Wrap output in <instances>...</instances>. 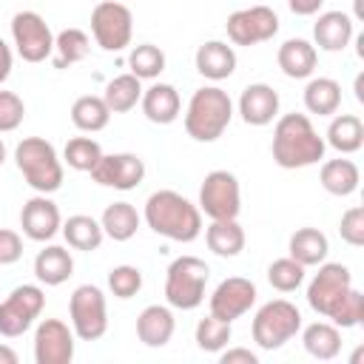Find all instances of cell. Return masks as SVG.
Returning <instances> with one entry per match:
<instances>
[{
    "mask_svg": "<svg viewBox=\"0 0 364 364\" xmlns=\"http://www.w3.org/2000/svg\"><path fill=\"white\" fill-rule=\"evenodd\" d=\"M327 142L324 136H318V131L313 128L307 114H282L273 125V142H270V154L273 162L284 171H296V168H307L324 159Z\"/></svg>",
    "mask_w": 364,
    "mask_h": 364,
    "instance_id": "obj_1",
    "label": "cell"
},
{
    "mask_svg": "<svg viewBox=\"0 0 364 364\" xmlns=\"http://www.w3.org/2000/svg\"><path fill=\"white\" fill-rule=\"evenodd\" d=\"M145 225L171 242H193L202 233V210L188 196L162 188L145 199Z\"/></svg>",
    "mask_w": 364,
    "mask_h": 364,
    "instance_id": "obj_2",
    "label": "cell"
},
{
    "mask_svg": "<svg viewBox=\"0 0 364 364\" xmlns=\"http://www.w3.org/2000/svg\"><path fill=\"white\" fill-rule=\"evenodd\" d=\"M233 119V100L219 85L196 88L185 108V131L196 142H216Z\"/></svg>",
    "mask_w": 364,
    "mask_h": 364,
    "instance_id": "obj_3",
    "label": "cell"
},
{
    "mask_svg": "<svg viewBox=\"0 0 364 364\" xmlns=\"http://www.w3.org/2000/svg\"><path fill=\"white\" fill-rule=\"evenodd\" d=\"M17 171L23 173L26 185L37 193H54L63 188V159L57 148L43 136H26L14 148Z\"/></svg>",
    "mask_w": 364,
    "mask_h": 364,
    "instance_id": "obj_4",
    "label": "cell"
},
{
    "mask_svg": "<svg viewBox=\"0 0 364 364\" xmlns=\"http://www.w3.org/2000/svg\"><path fill=\"white\" fill-rule=\"evenodd\" d=\"M210 267L199 256H179L165 270V301L176 310H196L205 301Z\"/></svg>",
    "mask_w": 364,
    "mask_h": 364,
    "instance_id": "obj_5",
    "label": "cell"
},
{
    "mask_svg": "<svg viewBox=\"0 0 364 364\" xmlns=\"http://www.w3.org/2000/svg\"><path fill=\"white\" fill-rule=\"evenodd\" d=\"M299 330H301V313L287 299H273L262 304L250 324V333L259 350H279L290 338H296Z\"/></svg>",
    "mask_w": 364,
    "mask_h": 364,
    "instance_id": "obj_6",
    "label": "cell"
},
{
    "mask_svg": "<svg viewBox=\"0 0 364 364\" xmlns=\"http://www.w3.org/2000/svg\"><path fill=\"white\" fill-rule=\"evenodd\" d=\"M68 318H71V330L80 341H100L108 330L105 293L97 284L74 287V293L68 299Z\"/></svg>",
    "mask_w": 364,
    "mask_h": 364,
    "instance_id": "obj_7",
    "label": "cell"
},
{
    "mask_svg": "<svg viewBox=\"0 0 364 364\" xmlns=\"http://www.w3.org/2000/svg\"><path fill=\"white\" fill-rule=\"evenodd\" d=\"M91 34L102 51H122L134 37V14L119 0H102L91 11Z\"/></svg>",
    "mask_w": 364,
    "mask_h": 364,
    "instance_id": "obj_8",
    "label": "cell"
},
{
    "mask_svg": "<svg viewBox=\"0 0 364 364\" xmlns=\"http://www.w3.org/2000/svg\"><path fill=\"white\" fill-rule=\"evenodd\" d=\"M46 307V293L40 284H17L0 301V336L17 338L23 336Z\"/></svg>",
    "mask_w": 364,
    "mask_h": 364,
    "instance_id": "obj_9",
    "label": "cell"
},
{
    "mask_svg": "<svg viewBox=\"0 0 364 364\" xmlns=\"http://www.w3.org/2000/svg\"><path fill=\"white\" fill-rule=\"evenodd\" d=\"M199 210L208 219H236L242 210V188L236 173L210 171L199 188Z\"/></svg>",
    "mask_w": 364,
    "mask_h": 364,
    "instance_id": "obj_10",
    "label": "cell"
},
{
    "mask_svg": "<svg viewBox=\"0 0 364 364\" xmlns=\"http://www.w3.org/2000/svg\"><path fill=\"white\" fill-rule=\"evenodd\" d=\"M228 40L233 46H259L279 34V14L270 6L236 9L228 14Z\"/></svg>",
    "mask_w": 364,
    "mask_h": 364,
    "instance_id": "obj_11",
    "label": "cell"
},
{
    "mask_svg": "<svg viewBox=\"0 0 364 364\" xmlns=\"http://www.w3.org/2000/svg\"><path fill=\"white\" fill-rule=\"evenodd\" d=\"M11 40L26 63H43L54 51V34L46 17L37 11H17L11 17Z\"/></svg>",
    "mask_w": 364,
    "mask_h": 364,
    "instance_id": "obj_12",
    "label": "cell"
},
{
    "mask_svg": "<svg viewBox=\"0 0 364 364\" xmlns=\"http://www.w3.org/2000/svg\"><path fill=\"white\" fill-rule=\"evenodd\" d=\"M353 287V276L350 267L341 262H321L318 270L313 273L310 284H307V304L318 313V316H330V310L338 304V299Z\"/></svg>",
    "mask_w": 364,
    "mask_h": 364,
    "instance_id": "obj_13",
    "label": "cell"
},
{
    "mask_svg": "<svg viewBox=\"0 0 364 364\" xmlns=\"http://www.w3.org/2000/svg\"><path fill=\"white\" fill-rule=\"evenodd\" d=\"M91 179L102 188H114V191H134L142 179H145V162L136 154H102L100 162L88 171Z\"/></svg>",
    "mask_w": 364,
    "mask_h": 364,
    "instance_id": "obj_14",
    "label": "cell"
},
{
    "mask_svg": "<svg viewBox=\"0 0 364 364\" xmlns=\"http://www.w3.org/2000/svg\"><path fill=\"white\" fill-rule=\"evenodd\" d=\"M256 284L245 276H230V279H222L216 284V290L210 293V316L222 318V321H236L242 318L253 304H256Z\"/></svg>",
    "mask_w": 364,
    "mask_h": 364,
    "instance_id": "obj_15",
    "label": "cell"
},
{
    "mask_svg": "<svg viewBox=\"0 0 364 364\" xmlns=\"http://www.w3.org/2000/svg\"><path fill=\"white\" fill-rule=\"evenodd\" d=\"M74 330L60 318H43L34 330V361L37 364H71L74 361Z\"/></svg>",
    "mask_w": 364,
    "mask_h": 364,
    "instance_id": "obj_16",
    "label": "cell"
},
{
    "mask_svg": "<svg viewBox=\"0 0 364 364\" xmlns=\"http://www.w3.org/2000/svg\"><path fill=\"white\" fill-rule=\"evenodd\" d=\"M20 228L31 242H51L60 228H63V216L60 208L48 199V193H37L31 196L23 210H20Z\"/></svg>",
    "mask_w": 364,
    "mask_h": 364,
    "instance_id": "obj_17",
    "label": "cell"
},
{
    "mask_svg": "<svg viewBox=\"0 0 364 364\" xmlns=\"http://www.w3.org/2000/svg\"><path fill=\"white\" fill-rule=\"evenodd\" d=\"M239 117L253 128L270 125L279 117V94L273 91V85L250 82L239 97Z\"/></svg>",
    "mask_w": 364,
    "mask_h": 364,
    "instance_id": "obj_18",
    "label": "cell"
},
{
    "mask_svg": "<svg viewBox=\"0 0 364 364\" xmlns=\"http://www.w3.org/2000/svg\"><path fill=\"white\" fill-rule=\"evenodd\" d=\"M355 34V23L347 11H321L313 23V40L321 51H344Z\"/></svg>",
    "mask_w": 364,
    "mask_h": 364,
    "instance_id": "obj_19",
    "label": "cell"
},
{
    "mask_svg": "<svg viewBox=\"0 0 364 364\" xmlns=\"http://www.w3.org/2000/svg\"><path fill=\"white\" fill-rule=\"evenodd\" d=\"M139 105H142L145 119L154 122V125H171L182 111L179 91L171 82H154V85L142 88Z\"/></svg>",
    "mask_w": 364,
    "mask_h": 364,
    "instance_id": "obj_20",
    "label": "cell"
},
{
    "mask_svg": "<svg viewBox=\"0 0 364 364\" xmlns=\"http://www.w3.org/2000/svg\"><path fill=\"white\" fill-rule=\"evenodd\" d=\"M276 63H279V68H282L284 77H290V80H307L316 71L318 51H316L313 43H307L301 37H290V40H284L279 46Z\"/></svg>",
    "mask_w": 364,
    "mask_h": 364,
    "instance_id": "obj_21",
    "label": "cell"
},
{
    "mask_svg": "<svg viewBox=\"0 0 364 364\" xmlns=\"http://www.w3.org/2000/svg\"><path fill=\"white\" fill-rule=\"evenodd\" d=\"M176 321L168 304H148L139 316H136V338L145 347H165L173 338Z\"/></svg>",
    "mask_w": 364,
    "mask_h": 364,
    "instance_id": "obj_22",
    "label": "cell"
},
{
    "mask_svg": "<svg viewBox=\"0 0 364 364\" xmlns=\"http://www.w3.org/2000/svg\"><path fill=\"white\" fill-rule=\"evenodd\" d=\"M193 63H196V71L205 80L219 82V80H228L236 71V51L225 40H208L196 48Z\"/></svg>",
    "mask_w": 364,
    "mask_h": 364,
    "instance_id": "obj_23",
    "label": "cell"
},
{
    "mask_svg": "<svg viewBox=\"0 0 364 364\" xmlns=\"http://www.w3.org/2000/svg\"><path fill=\"white\" fill-rule=\"evenodd\" d=\"M34 276L46 287H60L74 276V259L63 245H46L34 256Z\"/></svg>",
    "mask_w": 364,
    "mask_h": 364,
    "instance_id": "obj_24",
    "label": "cell"
},
{
    "mask_svg": "<svg viewBox=\"0 0 364 364\" xmlns=\"http://www.w3.org/2000/svg\"><path fill=\"white\" fill-rule=\"evenodd\" d=\"M330 253V242L318 228H299L287 242V256L304 267H318Z\"/></svg>",
    "mask_w": 364,
    "mask_h": 364,
    "instance_id": "obj_25",
    "label": "cell"
},
{
    "mask_svg": "<svg viewBox=\"0 0 364 364\" xmlns=\"http://www.w3.org/2000/svg\"><path fill=\"white\" fill-rule=\"evenodd\" d=\"M318 182L327 193L333 196H350L358 191V182H361V171L353 159H327L321 162V171H318Z\"/></svg>",
    "mask_w": 364,
    "mask_h": 364,
    "instance_id": "obj_26",
    "label": "cell"
},
{
    "mask_svg": "<svg viewBox=\"0 0 364 364\" xmlns=\"http://www.w3.org/2000/svg\"><path fill=\"white\" fill-rule=\"evenodd\" d=\"M205 242L216 256L233 259L245 250V228L236 219H210L205 228Z\"/></svg>",
    "mask_w": 364,
    "mask_h": 364,
    "instance_id": "obj_27",
    "label": "cell"
},
{
    "mask_svg": "<svg viewBox=\"0 0 364 364\" xmlns=\"http://www.w3.org/2000/svg\"><path fill=\"white\" fill-rule=\"evenodd\" d=\"M299 333L304 350L318 361H333L341 353V330L333 321H313Z\"/></svg>",
    "mask_w": 364,
    "mask_h": 364,
    "instance_id": "obj_28",
    "label": "cell"
},
{
    "mask_svg": "<svg viewBox=\"0 0 364 364\" xmlns=\"http://www.w3.org/2000/svg\"><path fill=\"white\" fill-rule=\"evenodd\" d=\"M330 148H336L338 154H355L364 145V122L355 114H336L327 125V139Z\"/></svg>",
    "mask_w": 364,
    "mask_h": 364,
    "instance_id": "obj_29",
    "label": "cell"
},
{
    "mask_svg": "<svg viewBox=\"0 0 364 364\" xmlns=\"http://www.w3.org/2000/svg\"><path fill=\"white\" fill-rule=\"evenodd\" d=\"M60 233L65 236L68 247L85 250V253L97 250V247L102 245V239H105L100 219H94V216H88V213H74V216H68V219L63 222Z\"/></svg>",
    "mask_w": 364,
    "mask_h": 364,
    "instance_id": "obj_30",
    "label": "cell"
},
{
    "mask_svg": "<svg viewBox=\"0 0 364 364\" xmlns=\"http://www.w3.org/2000/svg\"><path fill=\"white\" fill-rule=\"evenodd\" d=\"M304 108L318 117H333L341 108V85L333 77H310L304 85Z\"/></svg>",
    "mask_w": 364,
    "mask_h": 364,
    "instance_id": "obj_31",
    "label": "cell"
},
{
    "mask_svg": "<svg viewBox=\"0 0 364 364\" xmlns=\"http://www.w3.org/2000/svg\"><path fill=\"white\" fill-rule=\"evenodd\" d=\"M102 233L114 242H128L139 230V213L131 202H111L100 216Z\"/></svg>",
    "mask_w": 364,
    "mask_h": 364,
    "instance_id": "obj_32",
    "label": "cell"
},
{
    "mask_svg": "<svg viewBox=\"0 0 364 364\" xmlns=\"http://www.w3.org/2000/svg\"><path fill=\"white\" fill-rule=\"evenodd\" d=\"M102 100H105L111 114H125V111L136 108V102L142 100V80L134 77L131 71L128 74H117L114 80L105 82Z\"/></svg>",
    "mask_w": 364,
    "mask_h": 364,
    "instance_id": "obj_33",
    "label": "cell"
},
{
    "mask_svg": "<svg viewBox=\"0 0 364 364\" xmlns=\"http://www.w3.org/2000/svg\"><path fill=\"white\" fill-rule=\"evenodd\" d=\"M71 122H74V128L82 131V134H97V131H102V128L111 122V111H108V105H105L102 97H97V94H82V97H77L74 105H71Z\"/></svg>",
    "mask_w": 364,
    "mask_h": 364,
    "instance_id": "obj_34",
    "label": "cell"
},
{
    "mask_svg": "<svg viewBox=\"0 0 364 364\" xmlns=\"http://www.w3.org/2000/svg\"><path fill=\"white\" fill-rule=\"evenodd\" d=\"M88 51H91V37L82 28H63L60 34H54L51 63H54V68H68V65L85 60Z\"/></svg>",
    "mask_w": 364,
    "mask_h": 364,
    "instance_id": "obj_35",
    "label": "cell"
},
{
    "mask_svg": "<svg viewBox=\"0 0 364 364\" xmlns=\"http://www.w3.org/2000/svg\"><path fill=\"white\" fill-rule=\"evenodd\" d=\"M193 338H196V347L202 353H222L228 347V341L233 338V327H230V321H222L216 316H205L196 321Z\"/></svg>",
    "mask_w": 364,
    "mask_h": 364,
    "instance_id": "obj_36",
    "label": "cell"
},
{
    "mask_svg": "<svg viewBox=\"0 0 364 364\" xmlns=\"http://www.w3.org/2000/svg\"><path fill=\"white\" fill-rule=\"evenodd\" d=\"M128 65H131V74L139 77V80H156L162 71H165V51L154 43H139L131 48L128 54Z\"/></svg>",
    "mask_w": 364,
    "mask_h": 364,
    "instance_id": "obj_37",
    "label": "cell"
},
{
    "mask_svg": "<svg viewBox=\"0 0 364 364\" xmlns=\"http://www.w3.org/2000/svg\"><path fill=\"white\" fill-rule=\"evenodd\" d=\"M100 156H102V148H100V142L91 139V136H74V139H68L65 148H63V162H65L68 168L80 171V173H88V171L100 162Z\"/></svg>",
    "mask_w": 364,
    "mask_h": 364,
    "instance_id": "obj_38",
    "label": "cell"
},
{
    "mask_svg": "<svg viewBox=\"0 0 364 364\" xmlns=\"http://www.w3.org/2000/svg\"><path fill=\"white\" fill-rule=\"evenodd\" d=\"M304 270H307V267L299 264L296 259L282 256V259L270 262V267H267V282H270V287L279 290V293H293V290H299V287L304 284Z\"/></svg>",
    "mask_w": 364,
    "mask_h": 364,
    "instance_id": "obj_39",
    "label": "cell"
},
{
    "mask_svg": "<svg viewBox=\"0 0 364 364\" xmlns=\"http://www.w3.org/2000/svg\"><path fill=\"white\" fill-rule=\"evenodd\" d=\"M338 330H350V327H358L361 321H364V293L361 290H355V287H350L341 299H338V304L330 310V316H327Z\"/></svg>",
    "mask_w": 364,
    "mask_h": 364,
    "instance_id": "obj_40",
    "label": "cell"
},
{
    "mask_svg": "<svg viewBox=\"0 0 364 364\" xmlns=\"http://www.w3.org/2000/svg\"><path fill=\"white\" fill-rule=\"evenodd\" d=\"M108 290L117 299H134L142 290V270L134 264H117L108 270Z\"/></svg>",
    "mask_w": 364,
    "mask_h": 364,
    "instance_id": "obj_41",
    "label": "cell"
},
{
    "mask_svg": "<svg viewBox=\"0 0 364 364\" xmlns=\"http://www.w3.org/2000/svg\"><path fill=\"white\" fill-rule=\"evenodd\" d=\"M23 117H26V102L14 91L0 88V134L17 131L23 125Z\"/></svg>",
    "mask_w": 364,
    "mask_h": 364,
    "instance_id": "obj_42",
    "label": "cell"
},
{
    "mask_svg": "<svg viewBox=\"0 0 364 364\" xmlns=\"http://www.w3.org/2000/svg\"><path fill=\"white\" fill-rule=\"evenodd\" d=\"M338 233H341V239H344L347 245H353V247H361V245H364V208H361V205H355V208H350V210L341 213Z\"/></svg>",
    "mask_w": 364,
    "mask_h": 364,
    "instance_id": "obj_43",
    "label": "cell"
},
{
    "mask_svg": "<svg viewBox=\"0 0 364 364\" xmlns=\"http://www.w3.org/2000/svg\"><path fill=\"white\" fill-rule=\"evenodd\" d=\"M23 256V236L11 228H0V264H14Z\"/></svg>",
    "mask_w": 364,
    "mask_h": 364,
    "instance_id": "obj_44",
    "label": "cell"
},
{
    "mask_svg": "<svg viewBox=\"0 0 364 364\" xmlns=\"http://www.w3.org/2000/svg\"><path fill=\"white\" fill-rule=\"evenodd\" d=\"M219 361L222 364H259V355L247 347H225L219 353Z\"/></svg>",
    "mask_w": 364,
    "mask_h": 364,
    "instance_id": "obj_45",
    "label": "cell"
},
{
    "mask_svg": "<svg viewBox=\"0 0 364 364\" xmlns=\"http://www.w3.org/2000/svg\"><path fill=\"white\" fill-rule=\"evenodd\" d=\"M287 6H290V11L299 14V17H313V14L321 11L324 0H287Z\"/></svg>",
    "mask_w": 364,
    "mask_h": 364,
    "instance_id": "obj_46",
    "label": "cell"
},
{
    "mask_svg": "<svg viewBox=\"0 0 364 364\" xmlns=\"http://www.w3.org/2000/svg\"><path fill=\"white\" fill-rule=\"evenodd\" d=\"M11 65H14V54H11L9 43L0 37V85L9 80V74H11Z\"/></svg>",
    "mask_w": 364,
    "mask_h": 364,
    "instance_id": "obj_47",
    "label": "cell"
},
{
    "mask_svg": "<svg viewBox=\"0 0 364 364\" xmlns=\"http://www.w3.org/2000/svg\"><path fill=\"white\" fill-rule=\"evenodd\" d=\"M17 361H20V355L9 344H0V364H17Z\"/></svg>",
    "mask_w": 364,
    "mask_h": 364,
    "instance_id": "obj_48",
    "label": "cell"
},
{
    "mask_svg": "<svg viewBox=\"0 0 364 364\" xmlns=\"http://www.w3.org/2000/svg\"><path fill=\"white\" fill-rule=\"evenodd\" d=\"M6 162V145H3V139H0V165Z\"/></svg>",
    "mask_w": 364,
    "mask_h": 364,
    "instance_id": "obj_49",
    "label": "cell"
}]
</instances>
